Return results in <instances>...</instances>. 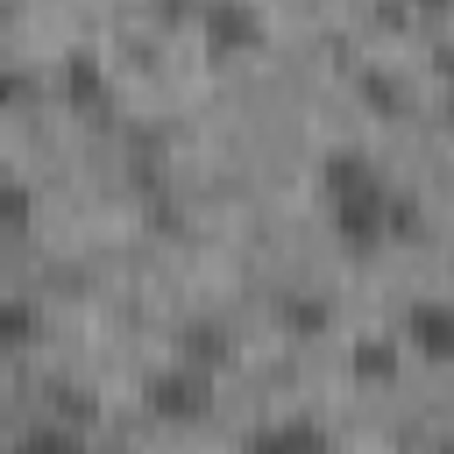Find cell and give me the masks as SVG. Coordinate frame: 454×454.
Listing matches in <instances>:
<instances>
[{
    "instance_id": "cell-2",
    "label": "cell",
    "mask_w": 454,
    "mask_h": 454,
    "mask_svg": "<svg viewBox=\"0 0 454 454\" xmlns=\"http://www.w3.org/2000/svg\"><path fill=\"white\" fill-rule=\"evenodd\" d=\"M142 411L163 419V426H199L213 411V376L192 369V362H163L142 376Z\"/></svg>"
},
{
    "instance_id": "cell-8",
    "label": "cell",
    "mask_w": 454,
    "mask_h": 454,
    "mask_svg": "<svg viewBox=\"0 0 454 454\" xmlns=\"http://www.w3.org/2000/svg\"><path fill=\"white\" fill-rule=\"evenodd\" d=\"M397 362H404V340L397 333H355L348 340V369L362 383H397Z\"/></svg>"
},
{
    "instance_id": "cell-10",
    "label": "cell",
    "mask_w": 454,
    "mask_h": 454,
    "mask_svg": "<svg viewBox=\"0 0 454 454\" xmlns=\"http://www.w3.org/2000/svg\"><path fill=\"white\" fill-rule=\"evenodd\" d=\"M35 340H43V305L28 291L0 284V348L14 355V348H35Z\"/></svg>"
},
{
    "instance_id": "cell-9",
    "label": "cell",
    "mask_w": 454,
    "mask_h": 454,
    "mask_svg": "<svg viewBox=\"0 0 454 454\" xmlns=\"http://www.w3.org/2000/svg\"><path fill=\"white\" fill-rule=\"evenodd\" d=\"M227 355H234V340H227V326H220V319H184V326H177V362H192V369H206V376H213Z\"/></svg>"
},
{
    "instance_id": "cell-12",
    "label": "cell",
    "mask_w": 454,
    "mask_h": 454,
    "mask_svg": "<svg viewBox=\"0 0 454 454\" xmlns=\"http://www.w3.org/2000/svg\"><path fill=\"white\" fill-rule=\"evenodd\" d=\"M28 220H35V192H28L14 170H0V241H7V234H21Z\"/></svg>"
},
{
    "instance_id": "cell-15",
    "label": "cell",
    "mask_w": 454,
    "mask_h": 454,
    "mask_svg": "<svg viewBox=\"0 0 454 454\" xmlns=\"http://www.w3.org/2000/svg\"><path fill=\"white\" fill-rule=\"evenodd\" d=\"M411 234H419V199L397 192V199H390V241H411Z\"/></svg>"
},
{
    "instance_id": "cell-4",
    "label": "cell",
    "mask_w": 454,
    "mask_h": 454,
    "mask_svg": "<svg viewBox=\"0 0 454 454\" xmlns=\"http://www.w3.org/2000/svg\"><path fill=\"white\" fill-rule=\"evenodd\" d=\"M241 454H333V440H326V426L319 419H262L248 440H241Z\"/></svg>"
},
{
    "instance_id": "cell-11",
    "label": "cell",
    "mask_w": 454,
    "mask_h": 454,
    "mask_svg": "<svg viewBox=\"0 0 454 454\" xmlns=\"http://www.w3.org/2000/svg\"><path fill=\"white\" fill-rule=\"evenodd\" d=\"M199 28H206L213 43H227V50H241V43H255V35H262V14H255V7H241V0H227V7H206V14H199Z\"/></svg>"
},
{
    "instance_id": "cell-14",
    "label": "cell",
    "mask_w": 454,
    "mask_h": 454,
    "mask_svg": "<svg viewBox=\"0 0 454 454\" xmlns=\"http://www.w3.org/2000/svg\"><path fill=\"white\" fill-rule=\"evenodd\" d=\"M362 92H369V99H376V106H404V85H397V78H390V71H376V64H369V71H362Z\"/></svg>"
},
{
    "instance_id": "cell-13",
    "label": "cell",
    "mask_w": 454,
    "mask_h": 454,
    "mask_svg": "<svg viewBox=\"0 0 454 454\" xmlns=\"http://www.w3.org/2000/svg\"><path fill=\"white\" fill-rule=\"evenodd\" d=\"M28 92H35V85H28V71H21V57H7V50H0V106H21Z\"/></svg>"
},
{
    "instance_id": "cell-3",
    "label": "cell",
    "mask_w": 454,
    "mask_h": 454,
    "mask_svg": "<svg viewBox=\"0 0 454 454\" xmlns=\"http://www.w3.org/2000/svg\"><path fill=\"white\" fill-rule=\"evenodd\" d=\"M397 340L411 355H426V362H454V298H411Z\"/></svg>"
},
{
    "instance_id": "cell-1",
    "label": "cell",
    "mask_w": 454,
    "mask_h": 454,
    "mask_svg": "<svg viewBox=\"0 0 454 454\" xmlns=\"http://www.w3.org/2000/svg\"><path fill=\"white\" fill-rule=\"evenodd\" d=\"M319 199H326V220H333V234H340L348 248L390 241V199H397V184H390L362 149H333V156L319 163Z\"/></svg>"
},
{
    "instance_id": "cell-6",
    "label": "cell",
    "mask_w": 454,
    "mask_h": 454,
    "mask_svg": "<svg viewBox=\"0 0 454 454\" xmlns=\"http://www.w3.org/2000/svg\"><path fill=\"white\" fill-rule=\"evenodd\" d=\"M57 85H64L78 106H99V99H114V78H106L99 50H64V64H57Z\"/></svg>"
},
{
    "instance_id": "cell-16",
    "label": "cell",
    "mask_w": 454,
    "mask_h": 454,
    "mask_svg": "<svg viewBox=\"0 0 454 454\" xmlns=\"http://www.w3.org/2000/svg\"><path fill=\"white\" fill-rule=\"evenodd\" d=\"M440 454H454V426H447V433H440Z\"/></svg>"
},
{
    "instance_id": "cell-5",
    "label": "cell",
    "mask_w": 454,
    "mask_h": 454,
    "mask_svg": "<svg viewBox=\"0 0 454 454\" xmlns=\"http://www.w3.org/2000/svg\"><path fill=\"white\" fill-rule=\"evenodd\" d=\"M7 454H92V440H85V426H71V419H35V426H21L14 440H7Z\"/></svg>"
},
{
    "instance_id": "cell-7",
    "label": "cell",
    "mask_w": 454,
    "mask_h": 454,
    "mask_svg": "<svg viewBox=\"0 0 454 454\" xmlns=\"http://www.w3.org/2000/svg\"><path fill=\"white\" fill-rule=\"evenodd\" d=\"M277 326L298 333V340H319V333L333 326V305H326L319 291H305V284H284V298H277Z\"/></svg>"
}]
</instances>
